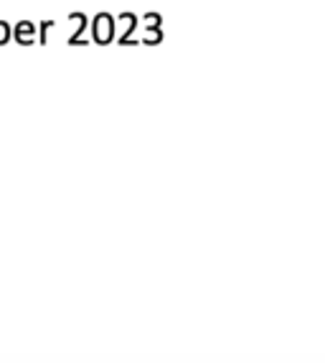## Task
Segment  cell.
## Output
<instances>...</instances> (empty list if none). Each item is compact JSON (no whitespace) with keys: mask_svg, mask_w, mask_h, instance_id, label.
<instances>
[{"mask_svg":"<svg viewBox=\"0 0 325 363\" xmlns=\"http://www.w3.org/2000/svg\"><path fill=\"white\" fill-rule=\"evenodd\" d=\"M92 36L94 43H109L115 38V16L112 13H97L92 18Z\"/></svg>","mask_w":325,"mask_h":363,"instance_id":"cell-1","label":"cell"},{"mask_svg":"<svg viewBox=\"0 0 325 363\" xmlns=\"http://www.w3.org/2000/svg\"><path fill=\"white\" fill-rule=\"evenodd\" d=\"M33 33H36V26L31 23V21H21V23H16V28H13V38L21 43V46H31L33 41Z\"/></svg>","mask_w":325,"mask_h":363,"instance_id":"cell-2","label":"cell"},{"mask_svg":"<svg viewBox=\"0 0 325 363\" xmlns=\"http://www.w3.org/2000/svg\"><path fill=\"white\" fill-rule=\"evenodd\" d=\"M69 18H72V21H79V28L74 30V33H72V38H69V46H79V41H82V43H87L82 36H84L87 26H92V23H89V18H87L84 13H69Z\"/></svg>","mask_w":325,"mask_h":363,"instance_id":"cell-3","label":"cell"},{"mask_svg":"<svg viewBox=\"0 0 325 363\" xmlns=\"http://www.w3.org/2000/svg\"><path fill=\"white\" fill-rule=\"evenodd\" d=\"M120 18L127 21V28H125V33H122V36L117 38V43H120V46H135L138 41H133V38H130V33H133V30L138 28V16H135V13H122Z\"/></svg>","mask_w":325,"mask_h":363,"instance_id":"cell-4","label":"cell"},{"mask_svg":"<svg viewBox=\"0 0 325 363\" xmlns=\"http://www.w3.org/2000/svg\"><path fill=\"white\" fill-rule=\"evenodd\" d=\"M162 41V28L160 26H148V33L140 43H148V46H155V43Z\"/></svg>","mask_w":325,"mask_h":363,"instance_id":"cell-5","label":"cell"},{"mask_svg":"<svg viewBox=\"0 0 325 363\" xmlns=\"http://www.w3.org/2000/svg\"><path fill=\"white\" fill-rule=\"evenodd\" d=\"M11 38H13L11 23H6V21H0V46H3V43H8Z\"/></svg>","mask_w":325,"mask_h":363,"instance_id":"cell-6","label":"cell"},{"mask_svg":"<svg viewBox=\"0 0 325 363\" xmlns=\"http://www.w3.org/2000/svg\"><path fill=\"white\" fill-rule=\"evenodd\" d=\"M143 21H145L148 26H160V23H162V16H160V13H145Z\"/></svg>","mask_w":325,"mask_h":363,"instance_id":"cell-7","label":"cell"},{"mask_svg":"<svg viewBox=\"0 0 325 363\" xmlns=\"http://www.w3.org/2000/svg\"><path fill=\"white\" fill-rule=\"evenodd\" d=\"M51 26H54V21H43L41 23V43H46V30L51 28Z\"/></svg>","mask_w":325,"mask_h":363,"instance_id":"cell-8","label":"cell"}]
</instances>
